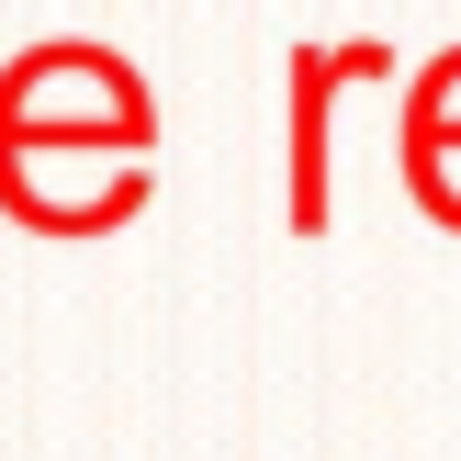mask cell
Segmentation results:
<instances>
[{"label":"cell","mask_w":461,"mask_h":461,"mask_svg":"<svg viewBox=\"0 0 461 461\" xmlns=\"http://www.w3.org/2000/svg\"><path fill=\"white\" fill-rule=\"evenodd\" d=\"M158 102L113 45H34L0 68V203L34 237H113L147 203Z\"/></svg>","instance_id":"obj_1"},{"label":"cell","mask_w":461,"mask_h":461,"mask_svg":"<svg viewBox=\"0 0 461 461\" xmlns=\"http://www.w3.org/2000/svg\"><path fill=\"white\" fill-rule=\"evenodd\" d=\"M394 45L383 34H327V45H293V68H282V90H293V147H282V225L293 237H327V214H338V192H327V113H338V90H372V79H394Z\"/></svg>","instance_id":"obj_2"},{"label":"cell","mask_w":461,"mask_h":461,"mask_svg":"<svg viewBox=\"0 0 461 461\" xmlns=\"http://www.w3.org/2000/svg\"><path fill=\"white\" fill-rule=\"evenodd\" d=\"M394 169L417 180V203L461 169V45H450L439 68H417V90H405V135H394Z\"/></svg>","instance_id":"obj_3"}]
</instances>
